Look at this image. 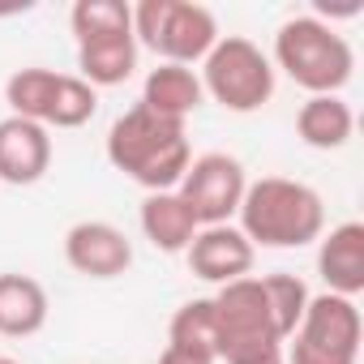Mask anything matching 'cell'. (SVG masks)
I'll return each instance as SVG.
<instances>
[{
    "label": "cell",
    "mask_w": 364,
    "mask_h": 364,
    "mask_svg": "<svg viewBox=\"0 0 364 364\" xmlns=\"http://www.w3.org/2000/svg\"><path fill=\"white\" fill-rule=\"evenodd\" d=\"M107 163L146 193H167L180 185V176L193 163L189 133L180 120L154 116L150 107L133 103L107 129Z\"/></svg>",
    "instance_id": "obj_1"
},
{
    "label": "cell",
    "mask_w": 364,
    "mask_h": 364,
    "mask_svg": "<svg viewBox=\"0 0 364 364\" xmlns=\"http://www.w3.org/2000/svg\"><path fill=\"white\" fill-rule=\"evenodd\" d=\"M236 219L253 249H304L326 232V202L304 180L262 176L245 189Z\"/></svg>",
    "instance_id": "obj_2"
},
{
    "label": "cell",
    "mask_w": 364,
    "mask_h": 364,
    "mask_svg": "<svg viewBox=\"0 0 364 364\" xmlns=\"http://www.w3.org/2000/svg\"><path fill=\"white\" fill-rule=\"evenodd\" d=\"M210 304H215V360L253 364L283 351V330L262 279L245 274L236 283H223L210 296Z\"/></svg>",
    "instance_id": "obj_3"
},
{
    "label": "cell",
    "mask_w": 364,
    "mask_h": 364,
    "mask_svg": "<svg viewBox=\"0 0 364 364\" xmlns=\"http://www.w3.org/2000/svg\"><path fill=\"white\" fill-rule=\"evenodd\" d=\"M270 65H279L309 95H338L351 82L355 52L330 22H321L313 14H300V18H287L279 26Z\"/></svg>",
    "instance_id": "obj_4"
},
{
    "label": "cell",
    "mask_w": 364,
    "mask_h": 364,
    "mask_svg": "<svg viewBox=\"0 0 364 364\" xmlns=\"http://www.w3.org/2000/svg\"><path fill=\"white\" fill-rule=\"evenodd\" d=\"M133 39L137 48H150L163 65L193 69V60H206V52L219 43V22L193 0H141L133 9Z\"/></svg>",
    "instance_id": "obj_5"
},
{
    "label": "cell",
    "mask_w": 364,
    "mask_h": 364,
    "mask_svg": "<svg viewBox=\"0 0 364 364\" xmlns=\"http://www.w3.org/2000/svg\"><path fill=\"white\" fill-rule=\"evenodd\" d=\"M198 77H202L206 99H215L219 107H228L236 116L266 107L274 95V65L245 35H219V43L206 52Z\"/></svg>",
    "instance_id": "obj_6"
},
{
    "label": "cell",
    "mask_w": 364,
    "mask_h": 364,
    "mask_svg": "<svg viewBox=\"0 0 364 364\" xmlns=\"http://www.w3.org/2000/svg\"><path fill=\"white\" fill-rule=\"evenodd\" d=\"M5 103H9V116L35 120L52 133V129H82L99 112V90L86 86L77 73L31 65L5 82Z\"/></svg>",
    "instance_id": "obj_7"
},
{
    "label": "cell",
    "mask_w": 364,
    "mask_h": 364,
    "mask_svg": "<svg viewBox=\"0 0 364 364\" xmlns=\"http://www.w3.org/2000/svg\"><path fill=\"white\" fill-rule=\"evenodd\" d=\"M360 309L347 296H309L300 326L287 338L283 364H355L360 360Z\"/></svg>",
    "instance_id": "obj_8"
},
{
    "label": "cell",
    "mask_w": 364,
    "mask_h": 364,
    "mask_svg": "<svg viewBox=\"0 0 364 364\" xmlns=\"http://www.w3.org/2000/svg\"><path fill=\"white\" fill-rule=\"evenodd\" d=\"M249 189V176H245V163L236 154H223V150H210V154H198L189 163V171L180 176V202H185L198 219V228H219V223H232V215L240 210V198Z\"/></svg>",
    "instance_id": "obj_9"
},
{
    "label": "cell",
    "mask_w": 364,
    "mask_h": 364,
    "mask_svg": "<svg viewBox=\"0 0 364 364\" xmlns=\"http://www.w3.org/2000/svg\"><path fill=\"white\" fill-rule=\"evenodd\" d=\"M65 262L82 279H120L133 266V245L116 223L82 219L65 232Z\"/></svg>",
    "instance_id": "obj_10"
},
{
    "label": "cell",
    "mask_w": 364,
    "mask_h": 364,
    "mask_svg": "<svg viewBox=\"0 0 364 364\" xmlns=\"http://www.w3.org/2000/svg\"><path fill=\"white\" fill-rule=\"evenodd\" d=\"M185 257H189V270L202 283H219L223 287V283H236V279H245L253 270L257 249L245 240L240 228L219 223V228H198V236L189 240Z\"/></svg>",
    "instance_id": "obj_11"
},
{
    "label": "cell",
    "mask_w": 364,
    "mask_h": 364,
    "mask_svg": "<svg viewBox=\"0 0 364 364\" xmlns=\"http://www.w3.org/2000/svg\"><path fill=\"white\" fill-rule=\"evenodd\" d=\"M52 167V133L35 120H0V180L5 185H39Z\"/></svg>",
    "instance_id": "obj_12"
},
{
    "label": "cell",
    "mask_w": 364,
    "mask_h": 364,
    "mask_svg": "<svg viewBox=\"0 0 364 364\" xmlns=\"http://www.w3.org/2000/svg\"><path fill=\"white\" fill-rule=\"evenodd\" d=\"M317 274L330 296L355 300L364 291V223L347 219L317 240Z\"/></svg>",
    "instance_id": "obj_13"
},
{
    "label": "cell",
    "mask_w": 364,
    "mask_h": 364,
    "mask_svg": "<svg viewBox=\"0 0 364 364\" xmlns=\"http://www.w3.org/2000/svg\"><path fill=\"white\" fill-rule=\"evenodd\" d=\"M77 77L95 90L103 86H124L137 69V39L133 31H107V35H90L77 39Z\"/></svg>",
    "instance_id": "obj_14"
},
{
    "label": "cell",
    "mask_w": 364,
    "mask_h": 364,
    "mask_svg": "<svg viewBox=\"0 0 364 364\" xmlns=\"http://www.w3.org/2000/svg\"><path fill=\"white\" fill-rule=\"evenodd\" d=\"M202 103H206V90H202L198 69H189V65H159L141 82V107H150L154 116L185 124Z\"/></svg>",
    "instance_id": "obj_15"
},
{
    "label": "cell",
    "mask_w": 364,
    "mask_h": 364,
    "mask_svg": "<svg viewBox=\"0 0 364 364\" xmlns=\"http://www.w3.org/2000/svg\"><path fill=\"white\" fill-rule=\"evenodd\" d=\"M48 291L31 274H0V334L31 338L48 326Z\"/></svg>",
    "instance_id": "obj_16"
},
{
    "label": "cell",
    "mask_w": 364,
    "mask_h": 364,
    "mask_svg": "<svg viewBox=\"0 0 364 364\" xmlns=\"http://www.w3.org/2000/svg\"><path fill=\"white\" fill-rule=\"evenodd\" d=\"M137 219H141V236H146L159 253H185L189 240L198 236V219H193V210H189L185 202H180L176 189H167V193H146Z\"/></svg>",
    "instance_id": "obj_17"
},
{
    "label": "cell",
    "mask_w": 364,
    "mask_h": 364,
    "mask_svg": "<svg viewBox=\"0 0 364 364\" xmlns=\"http://www.w3.org/2000/svg\"><path fill=\"white\" fill-rule=\"evenodd\" d=\"M355 116L338 95H309L296 112V133L313 150H343L351 141Z\"/></svg>",
    "instance_id": "obj_18"
},
{
    "label": "cell",
    "mask_w": 364,
    "mask_h": 364,
    "mask_svg": "<svg viewBox=\"0 0 364 364\" xmlns=\"http://www.w3.org/2000/svg\"><path fill=\"white\" fill-rule=\"evenodd\" d=\"M167 343L215 355V304H210V296H206V300H189V304H180V309L171 313Z\"/></svg>",
    "instance_id": "obj_19"
},
{
    "label": "cell",
    "mask_w": 364,
    "mask_h": 364,
    "mask_svg": "<svg viewBox=\"0 0 364 364\" xmlns=\"http://www.w3.org/2000/svg\"><path fill=\"white\" fill-rule=\"evenodd\" d=\"M73 39H90V35H107V31H133V9L124 0H77L69 14Z\"/></svg>",
    "instance_id": "obj_20"
},
{
    "label": "cell",
    "mask_w": 364,
    "mask_h": 364,
    "mask_svg": "<svg viewBox=\"0 0 364 364\" xmlns=\"http://www.w3.org/2000/svg\"><path fill=\"white\" fill-rule=\"evenodd\" d=\"M262 283H266L270 309H274L279 330H283V343H287V338H291V330H296V326H300V317H304L309 287H304V279H296V274H262Z\"/></svg>",
    "instance_id": "obj_21"
},
{
    "label": "cell",
    "mask_w": 364,
    "mask_h": 364,
    "mask_svg": "<svg viewBox=\"0 0 364 364\" xmlns=\"http://www.w3.org/2000/svg\"><path fill=\"white\" fill-rule=\"evenodd\" d=\"M159 364H219V360L206 355V351H193V347H176V343H167L163 355H159Z\"/></svg>",
    "instance_id": "obj_22"
},
{
    "label": "cell",
    "mask_w": 364,
    "mask_h": 364,
    "mask_svg": "<svg viewBox=\"0 0 364 364\" xmlns=\"http://www.w3.org/2000/svg\"><path fill=\"white\" fill-rule=\"evenodd\" d=\"M253 364H283V351L279 355H266V360H253Z\"/></svg>",
    "instance_id": "obj_23"
},
{
    "label": "cell",
    "mask_w": 364,
    "mask_h": 364,
    "mask_svg": "<svg viewBox=\"0 0 364 364\" xmlns=\"http://www.w3.org/2000/svg\"><path fill=\"white\" fill-rule=\"evenodd\" d=\"M0 364H18V360H9V355H0Z\"/></svg>",
    "instance_id": "obj_24"
}]
</instances>
